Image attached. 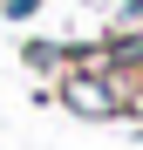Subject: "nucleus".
<instances>
[{
    "instance_id": "f257e3e1",
    "label": "nucleus",
    "mask_w": 143,
    "mask_h": 150,
    "mask_svg": "<svg viewBox=\"0 0 143 150\" xmlns=\"http://www.w3.org/2000/svg\"><path fill=\"white\" fill-rule=\"evenodd\" d=\"M55 96H61V109H75L82 123H116V116H123V109L136 103V96H130L123 82H116V75H102L95 62H89V68H68Z\"/></svg>"
},
{
    "instance_id": "f03ea898",
    "label": "nucleus",
    "mask_w": 143,
    "mask_h": 150,
    "mask_svg": "<svg viewBox=\"0 0 143 150\" xmlns=\"http://www.w3.org/2000/svg\"><path fill=\"white\" fill-rule=\"evenodd\" d=\"M20 62L41 68V75H55V68H68V48L61 41H20Z\"/></svg>"
},
{
    "instance_id": "7ed1b4c3",
    "label": "nucleus",
    "mask_w": 143,
    "mask_h": 150,
    "mask_svg": "<svg viewBox=\"0 0 143 150\" xmlns=\"http://www.w3.org/2000/svg\"><path fill=\"white\" fill-rule=\"evenodd\" d=\"M0 14L7 21H27V14H41V0H0Z\"/></svg>"
}]
</instances>
